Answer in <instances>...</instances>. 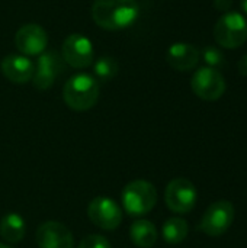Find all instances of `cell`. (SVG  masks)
<instances>
[{"instance_id":"6da1fadb","label":"cell","mask_w":247,"mask_h":248,"mask_svg":"<svg viewBox=\"0 0 247 248\" xmlns=\"http://www.w3.org/2000/svg\"><path fill=\"white\" fill-rule=\"evenodd\" d=\"M140 16L137 0H95L92 4L93 22L106 31H121L135 23Z\"/></svg>"},{"instance_id":"7a4b0ae2","label":"cell","mask_w":247,"mask_h":248,"mask_svg":"<svg viewBox=\"0 0 247 248\" xmlns=\"http://www.w3.org/2000/svg\"><path fill=\"white\" fill-rule=\"evenodd\" d=\"M99 93V81L90 74L79 73L66 81L63 99L70 109L76 112H86L96 105Z\"/></svg>"},{"instance_id":"3957f363","label":"cell","mask_w":247,"mask_h":248,"mask_svg":"<svg viewBox=\"0 0 247 248\" xmlns=\"http://www.w3.org/2000/svg\"><path fill=\"white\" fill-rule=\"evenodd\" d=\"M121 202L124 211L130 217H143L153 211L157 203V190L147 180H132L130 182L122 193Z\"/></svg>"},{"instance_id":"277c9868","label":"cell","mask_w":247,"mask_h":248,"mask_svg":"<svg viewBox=\"0 0 247 248\" xmlns=\"http://www.w3.org/2000/svg\"><path fill=\"white\" fill-rule=\"evenodd\" d=\"M214 38L221 48L236 49L247 41V20L242 13L227 12L214 26Z\"/></svg>"},{"instance_id":"5b68a950","label":"cell","mask_w":247,"mask_h":248,"mask_svg":"<svg viewBox=\"0 0 247 248\" xmlns=\"http://www.w3.org/2000/svg\"><path fill=\"white\" fill-rule=\"evenodd\" d=\"M61 57L66 64L73 68H87L95 61V51L92 41L82 33L68 35L61 46Z\"/></svg>"},{"instance_id":"8992f818","label":"cell","mask_w":247,"mask_h":248,"mask_svg":"<svg viewBox=\"0 0 247 248\" xmlns=\"http://www.w3.org/2000/svg\"><path fill=\"white\" fill-rule=\"evenodd\" d=\"M191 87L199 99L215 102L226 92V80L218 70L211 67H201L192 76Z\"/></svg>"},{"instance_id":"52a82bcc","label":"cell","mask_w":247,"mask_h":248,"mask_svg":"<svg viewBox=\"0 0 247 248\" xmlns=\"http://www.w3.org/2000/svg\"><path fill=\"white\" fill-rule=\"evenodd\" d=\"M197 187L188 179H173L165 190L166 206L175 214H188L197 203Z\"/></svg>"},{"instance_id":"ba28073f","label":"cell","mask_w":247,"mask_h":248,"mask_svg":"<svg viewBox=\"0 0 247 248\" xmlns=\"http://www.w3.org/2000/svg\"><path fill=\"white\" fill-rule=\"evenodd\" d=\"M87 217L98 228L105 231L116 230L122 222V211L119 205L105 196L95 198L87 206Z\"/></svg>"},{"instance_id":"9c48e42d","label":"cell","mask_w":247,"mask_h":248,"mask_svg":"<svg viewBox=\"0 0 247 248\" xmlns=\"http://www.w3.org/2000/svg\"><path fill=\"white\" fill-rule=\"evenodd\" d=\"M66 68L63 57L55 51H44L38 55L36 67L32 76V84L38 90H48L55 83L58 74Z\"/></svg>"},{"instance_id":"30bf717a","label":"cell","mask_w":247,"mask_h":248,"mask_svg":"<svg viewBox=\"0 0 247 248\" xmlns=\"http://www.w3.org/2000/svg\"><path fill=\"white\" fill-rule=\"evenodd\" d=\"M233 219H234L233 205L229 201H218L205 211L199 228L210 237H220L231 227Z\"/></svg>"},{"instance_id":"8fae6325","label":"cell","mask_w":247,"mask_h":248,"mask_svg":"<svg viewBox=\"0 0 247 248\" xmlns=\"http://www.w3.org/2000/svg\"><path fill=\"white\" fill-rule=\"evenodd\" d=\"M15 45L25 57L39 55L48 45V35L42 26L36 23H26L17 29L15 35Z\"/></svg>"},{"instance_id":"7c38bea8","label":"cell","mask_w":247,"mask_h":248,"mask_svg":"<svg viewBox=\"0 0 247 248\" xmlns=\"http://www.w3.org/2000/svg\"><path fill=\"white\" fill-rule=\"evenodd\" d=\"M35 240L39 248H74L73 232L64 224L55 221L41 224Z\"/></svg>"},{"instance_id":"4fadbf2b","label":"cell","mask_w":247,"mask_h":248,"mask_svg":"<svg viewBox=\"0 0 247 248\" xmlns=\"http://www.w3.org/2000/svg\"><path fill=\"white\" fill-rule=\"evenodd\" d=\"M3 76L16 84H25L32 80L35 64L22 54H9L0 62Z\"/></svg>"},{"instance_id":"5bb4252c","label":"cell","mask_w":247,"mask_h":248,"mask_svg":"<svg viewBox=\"0 0 247 248\" xmlns=\"http://www.w3.org/2000/svg\"><path fill=\"white\" fill-rule=\"evenodd\" d=\"M169 65L178 71H189L195 68L201 60V52L197 46L188 42H175L166 52Z\"/></svg>"},{"instance_id":"9a60e30c","label":"cell","mask_w":247,"mask_h":248,"mask_svg":"<svg viewBox=\"0 0 247 248\" xmlns=\"http://www.w3.org/2000/svg\"><path fill=\"white\" fill-rule=\"evenodd\" d=\"M157 228L151 221L137 219L130 227V238L138 248H151L157 241Z\"/></svg>"},{"instance_id":"2e32d148","label":"cell","mask_w":247,"mask_h":248,"mask_svg":"<svg viewBox=\"0 0 247 248\" xmlns=\"http://www.w3.org/2000/svg\"><path fill=\"white\" fill-rule=\"evenodd\" d=\"M25 234H26V222L19 214L9 212L1 218L0 235L4 241L12 243V244L19 243L23 240Z\"/></svg>"},{"instance_id":"e0dca14e","label":"cell","mask_w":247,"mask_h":248,"mask_svg":"<svg viewBox=\"0 0 247 248\" xmlns=\"http://www.w3.org/2000/svg\"><path fill=\"white\" fill-rule=\"evenodd\" d=\"M189 232L188 222L182 218H170L162 227V237L169 244H179L186 240Z\"/></svg>"},{"instance_id":"ac0fdd59","label":"cell","mask_w":247,"mask_h":248,"mask_svg":"<svg viewBox=\"0 0 247 248\" xmlns=\"http://www.w3.org/2000/svg\"><path fill=\"white\" fill-rule=\"evenodd\" d=\"M92 65H93V77L102 83L111 81L119 71L118 61L109 55L99 57L96 61H93Z\"/></svg>"},{"instance_id":"d6986e66","label":"cell","mask_w":247,"mask_h":248,"mask_svg":"<svg viewBox=\"0 0 247 248\" xmlns=\"http://www.w3.org/2000/svg\"><path fill=\"white\" fill-rule=\"evenodd\" d=\"M201 57L205 61L207 67H211V68H215V70L220 68V67H223L224 65V61H226L224 54L221 52V49L217 48V46H213V45L205 46L201 51Z\"/></svg>"},{"instance_id":"ffe728a7","label":"cell","mask_w":247,"mask_h":248,"mask_svg":"<svg viewBox=\"0 0 247 248\" xmlns=\"http://www.w3.org/2000/svg\"><path fill=\"white\" fill-rule=\"evenodd\" d=\"M77 248H112L111 243L106 237L99 234H90L84 237Z\"/></svg>"},{"instance_id":"44dd1931","label":"cell","mask_w":247,"mask_h":248,"mask_svg":"<svg viewBox=\"0 0 247 248\" xmlns=\"http://www.w3.org/2000/svg\"><path fill=\"white\" fill-rule=\"evenodd\" d=\"M214 7L220 12H230L233 7V0H214Z\"/></svg>"},{"instance_id":"7402d4cb","label":"cell","mask_w":247,"mask_h":248,"mask_svg":"<svg viewBox=\"0 0 247 248\" xmlns=\"http://www.w3.org/2000/svg\"><path fill=\"white\" fill-rule=\"evenodd\" d=\"M237 67H239V73H240L242 76L247 77V54L240 58V61H239Z\"/></svg>"},{"instance_id":"603a6c76","label":"cell","mask_w":247,"mask_h":248,"mask_svg":"<svg viewBox=\"0 0 247 248\" xmlns=\"http://www.w3.org/2000/svg\"><path fill=\"white\" fill-rule=\"evenodd\" d=\"M242 9L245 10V13L247 15V0H242Z\"/></svg>"},{"instance_id":"cb8c5ba5","label":"cell","mask_w":247,"mask_h":248,"mask_svg":"<svg viewBox=\"0 0 247 248\" xmlns=\"http://www.w3.org/2000/svg\"><path fill=\"white\" fill-rule=\"evenodd\" d=\"M0 248H10L9 246H6V244H3V243H0Z\"/></svg>"}]
</instances>
